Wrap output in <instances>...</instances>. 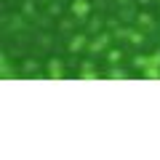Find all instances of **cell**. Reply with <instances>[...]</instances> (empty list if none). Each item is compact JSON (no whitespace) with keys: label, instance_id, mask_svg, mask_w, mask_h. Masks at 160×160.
<instances>
[{"label":"cell","instance_id":"obj_1","mask_svg":"<svg viewBox=\"0 0 160 160\" xmlns=\"http://www.w3.org/2000/svg\"><path fill=\"white\" fill-rule=\"evenodd\" d=\"M72 13L78 19H86L88 13H91V6H88V0H75L72 3Z\"/></svg>","mask_w":160,"mask_h":160},{"label":"cell","instance_id":"obj_2","mask_svg":"<svg viewBox=\"0 0 160 160\" xmlns=\"http://www.w3.org/2000/svg\"><path fill=\"white\" fill-rule=\"evenodd\" d=\"M144 78L158 80V78H160V67H144Z\"/></svg>","mask_w":160,"mask_h":160},{"label":"cell","instance_id":"obj_3","mask_svg":"<svg viewBox=\"0 0 160 160\" xmlns=\"http://www.w3.org/2000/svg\"><path fill=\"white\" fill-rule=\"evenodd\" d=\"M48 72H51V78H62V67H59V62H51V67H48Z\"/></svg>","mask_w":160,"mask_h":160},{"label":"cell","instance_id":"obj_4","mask_svg":"<svg viewBox=\"0 0 160 160\" xmlns=\"http://www.w3.org/2000/svg\"><path fill=\"white\" fill-rule=\"evenodd\" d=\"M83 43H86V38H78V40H75V43H72V48H75V51H78V48L83 46Z\"/></svg>","mask_w":160,"mask_h":160}]
</instances>
